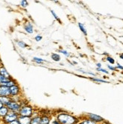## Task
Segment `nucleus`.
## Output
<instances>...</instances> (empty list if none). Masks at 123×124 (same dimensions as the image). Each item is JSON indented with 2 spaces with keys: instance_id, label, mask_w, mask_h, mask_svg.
I'll return each mask as SVG.
<instances>
[{
  "instance_id": "nucleus-1",
  "label": "nucleus",
  "mask_w": 123,
  "mask_h": 124,
  "mask_svg": "<svg viewBox=\"0 0 123 124\" xmlns=\"http://www.w3.org/2000/svg\"><path fill=\"white\" fill-rule=\"evenodd\" d=\"M56 120L61 124H76L79 121L76 116L68 113H59Z\"/></svg>"
},
{
  "instance_id": "nucleus-2",
  "label": "nucleus",
  "mask_w": 123,
  "mask_h": 124,
  "mask_svg": "<svg viewBox=\"0 0 123 124\" xmlns=\"http://www.w3.org/2000/svg\"><path fill=\"white\" fill-rule=\"evenodd\" d=\"M18 114H19V116L32 117L33 115V108L31 106L24 105V106L21 107Z\"/></svg>"
},
{
  "instance_id": "nucleus-3",
  "label": "nucleus",
  "mask_w": 123,
  "mask_h": 124,
  "mask_svg": "<svg viewBox=\"0 0 123 124\" xmlns=\"http://www.w3.org/2000/svg\"><path fill=\"white\" fill-rule=\"evenodd\" d=\"M18 117H19V114L18 113L9 111L8 114L2 119V123H4L5 124H9L10 123L18 120Z\"/></svg>"
},
{
  "instance_id": "nucleus-4",
  "label": "nucleus",
  "mask_w": 123,
  "mask_h": 124,
  "mask_svg": "<svg viewBox=\"0 0 123 124\" xmlns=\"http://www.w3.org/2000/svg\"><path fill=\"white\" fill-rule=\"evenodd\" d=\"M6 107L9 108V110L10 111H13V112H15V113L18 114L22 106H21L20 104L18 103V101L11 100L10 102L6 105Z\"/></svg>"
},
{
  "instance_id": "nucleus-5",
  "label": "nucleus",
  "mask_w": 123,
  "mask_h": 124,
  "mask_svg": "<svg viewBox=\"0 0 123 124\" xmlns=\"http://www.w3.org/2000/svg\"><path fill=\"white\" fill-rule=\"evenodd\" d=\"M0 96L11 97L10 88L5 86H0Z\"/></svg>"
},
{
  "instance_id": "nucleus-6",
  "label": "nucleus",
  "mask_w": 123,
  "mask_h": 124,
  "mask_svg": "<svg viewBox=\"0 0 123 124\" xmlns=\"http://www.w3.org/2000/svg\"><path fill=\"white\" fill-rule=\"evenodd\" d=\"M87 116H88V118L89 120H91L92 121H95L96 123L104 121V119L101 117V116H100L98 115H96L95 114H87Z\"/></svg>"
},
{
  "instance_id": "nucleus-7",
  "label": "nucleus",
  "mask_w": 123,
  "mask_h": 124,
  "mask_svg": "<svg viewBox=\"0 0 123 124\" xmlns=\"http://www.w3.org/2000/svg\"><path fill=\"white\" fill-rule=\"evenodd\" d=\"M20 87L18 85L15 84L14 86L10 87V93H11V96H17L20 93Z\"/></svg>"
},
{
  "instance_id": "nucleus-8",
  "label": "nucleus",
  "mask_w": 123,
  "mask_h": 124,
  "mask_svg": "<svg viewBox=\"0 0 123 124\" xmlns=\"http://www.w3.org/2000/svg\"><path fill=\"white\" fill-rule=\"evenodd\" d=\"M18 120L19 121L20 124H30L31 117H29V116H19V117H18Z\"/></svg>"
},
{
  "instance_id": "nucleus-9",
  "label": "nucleus",
  "mask_w": 123,
  "mask_h": 124,
  "mask_svg": "<svg viewBox=\"0 0 123 124\" xmlns=\"http://www.w3.org/2000/svg\"><path fill=\"white\" fill-rule=\"evenodd\" d=\"M0 75H1L2 76H3L4 78H8V79L11 78V76L9 74V72L7 71L5 68L4 66H2H2H0Z\"/></svg>"
},
{
  "instance_id": "nucleus-10",
  "label": "nucleus",
  "mask_w": 123,
  "mask_h": 124,
  "mask_svg": "<svg viewBox=\"0 0 123 124\" xmlns=\"http://www.w3.org/2000/svg\"><path fill=\"white\" fill-rule=\"evenodd\" d=\"M12 100L11 97H7V96H0V102H1L4 106H6L10 101Z\"/></svg>"
},
{
  "instance_id": "nucleus-11",
  "label": "nucleus",
  "mask_w": 123,
  "mask_h": 124,
  "mask_svg": "<svg viewBox=\"0 0 123 124\" xmlns=\"http://www.w3.org/2000/svg\"><path fill=\"white\" fill-rule=\"evenodd\" d=\"M9 112V108L6 106H3L1 109H0V118L3 119L5 116L8 114Z\"/></svg>"
},
{
  "instance_id": "nucleus-12",
  "label": "nucleus",
  "mask_w": 123,
  "mask_h": 124,
  "mask_svg": "<svg viewBox=\"0 0 123 124\" xmlns=\"http://www.w3.org/2000/svg\"><path fill=\"white\" fill-rule=\"evenodd\" d=\"M24 30L26 32L30 33V34H32L33 33V25L30 23V22H28L26 23L24 26Z\"/></svg>"
},
{
  "instance_id": "nucleus-13",
  "label": "nucleus",
  "mask_w": 123,
  "mask_h": 124,
  "mask_svg": "<svg viewBox=\"0 0 123 124\" xmlns=\"http://www.w3.org/2000/svg\"><path fill=\"white\" fill-rule=\"evenodd\" d=\"M41 118L42 116L39 115L37 116H34L33 117H31V122L30 124H40V121H41Z\"/></svg>"
},
{
  "instance_id": "nucleus-14",
  "label": "nucleus",
  "mask_w": 123,
  "mask_h": 124,
  "mask_svg": "<svg viewBox=\"0 0 123 124\" xmlns=\"http://www.w3.org/2000/svg\"><path fill=\"white\" fill-rule=\"evenodd\" d=\"M50 121H51L50 116L48 115H44V116H42L40 124H49Z\"/></svg>"
},
{
  "instance_id": "nucleus-15",
  "label": "nucleus",
  "mask_w": 123,
  "mask_h": 124,
  "mask_svg": "<svg viewBox=\"0 0 123 124\" xmlns=\"http://www.w3.org/2000/svg\"><path fill=\"white\" fill-rule=\"evenodd\" d=\"M52 59L55 62H60L61 61V56L57 54H52Z\"/></svg>"
},
{
  "instance_id": "nucleus-16",
  "label": "nucleus",
  "mask_w": 123,
  "mask_h": 124,
  "mask_svg": "<svg viewBox=\"0 0 123 124\" xmlns=\"http://www.w3.org/2000/svg\"><path fill=\"white\" fill-rule=\"evenodd\" d=\"M79 29H80V30L82 31V32L85 35H87V30H86V29L85 28L84 25L81 23H79Z\"/></svg>"
},
{
  "instance_id": "nucleus-17",
  "label": "nucleus",
  "mask_w": 123,
  "mask_h": 124,
  "mask_svg": "<svg viewBox=\"0 0 123 124\" xmlns=\"http://www.w3.org/2000/svg\"><path fill=\"white\" fill-rule=\"evenodd\" d=\"M79 124H97V123L95 121H92V120H89V119H86V120L82 121Z\"/></svg>"
},
{
  "instance_id": "nucleus-18",
  "label": "nucleus",
  "mask_w": 123,
  "mask_h": 124,
  "mask_svg": "<svg viewBox=\"0 0 123 124\" xmlns=\"http://www.w3.org/2000/svg\"><path fill=\"white\" fill-rule=\"evenodd\" d=\"M17 44H18V45L20 47H21V48H24V47H26L27 46L24 41H17Z\"/></svg>"
},
{
  "instance_id": "nucleus-19",
  "label": "nucleus",
  "mask_w": 123,
  "mask_h": 124,
  "mask_svg": "<svg viewBox=\"0 0 123 124\" xmlns=\"http://www.w3.org/2000/svg\"><path fill=\"white\" fill-rule=\"evenodd\" d=\"M33 61L35 62H37V63H42V62H44L45 60H42L41 59V58H38V57H34L33 58Z\"/></svg>"
},
{
  "instance_id": "nucleus-20",
  "label": "nucleus",
  "mask_w": 123,
  "mask_h": 124,
  "mask_svg": "<svg viewBox=\"0 0 123 124\" xmlns=\"http://www.w3.org/2000/svg\"><path fill=\"white\" fill-rule=\"evenodd\" d=\"M91 80L92 81H97V82H101V83H107V81H104V80H102V79H99V78H90Z\"/></svg>"
},
{
  "instance_id": "nucleus-21",
  "label": "nucleus",
  "mask_w": 123,
  "mask_h": 124,
  "mask_svg": "<svg viewBox=\"0 0 123 124\" xmlns=\"http://www.w3.org/2000/svg\"><path fill=\"white\" fill-rule=\"evenodd\" d=\"M59 52L61 53V54H63L64 56H66L67 57H69L70 56V54L68 51H67V50H60Z\"/></svg>"
},
{
  "instance_id": "nucleus-22",
  "label": "nucleus",
  "mask_w": 123,
  "mask_h": 124,
  "mask_svg": "<svg viewBox=\"0 0 123 124\" xmlns=\"http://www.w3.org/2000/svg\"><path fill=\"white\" fill-rule=\"evenodd\" d=\"M28 5V2L25 0H22V1L20 2V6L22 7V8H26V7Z\"/></svg>"
},
{
  "instance_id": "nucleus-23",
  "label": "nucleus",
  "mask_w": 123,
  "mask_h": 124,
  "mask_svg": "<svg viewBox=\"0 0 123 124\" xmlns=\"http://www.w3.org/2000/svg\"><path fill=\"white\" fill-rule=\"evenodd\" d=\"M51 13H52V15L54 16V17L55 18V20H58L59 22H60V23H61V20H60V18L58 17V16H57V14H55V12L53 11V10H51Z\"/></svg>"
},
{
  "instance_id": "nucleus-24",
  "label": "nucleus",
  "mask_w": 123,
  "mask_h": 124,
  "mask_svg": "<svg viewBox=\"0 0 123 124\" xmlns=\"http://www.w3.org/2000/svg\"><path fill=\"white\" fill-rule=\"evenodd\" d=\"M106 60L109 62L110 63H111V64H114L115 63V60H113V58H112L110 56H107L106 57Z\"/></svg>"
},
{
  "instance_id": "nucleus-25",
  "label": "nucleus",
  "mask_w": 123,
  "mask_h": 124,
  "mask_svg": "<svg viewBox=\"0 0 123 124\" xmlns=\"http://www.w3.org/2000/svg\"><path fill=\"white\" fill-rule=\"evenodd\" d=\"M42 37L41 35H36L35 37V40L36 41H40L41 40H42Z\"/></svg>"
},
{
  "instance_id": "nucleus-26",
  "label": "nucleus",
  "mask_w": 123,
  "mask_h": 124,
  "mask_svg": "<svg viewBox=\"0 0 123 124\" xmlns=\"http://www.w3.org/2000/svg\"><path fill=\"white\" fill-rule=\"evenodd\" d=\"M97 71H101V72H104V73H105V74H109V72H108L106 69H97Z\"/></svg>"
},
{
  "instance_id": "nucleus-27",
  "label": "nucleus",
  "mask_w": 123,
  "mask_h": 124,
  "mask_svg": "<svg viewBox=\"0 0 123 124\" xmlns=\"http://www.w3.org/2000/svg\"><path fill=\"white\" fill-rule=\"evenodd\" d=\"M107 67L109 68V69H110V70H112V71H115V67L112 66V65H107Z\"/></svg>"
},
{
  "instance_id": "nucleus-28",
  "label": "nucleus",
  "mask_w": 123,
  "mask_h": 124,
  "mask_svg": "<svg viewBox=\"0 0 123 124\" xmlns=\"http://www.w3.org/2000/svg\"><path fill=\"white\" fill-rule=\"evenodd\" d=\"M9 124H20V123H19V121L18 120H14V121L10 123Z\"/></svg>"
},
{
  "instance_id": "nucleus-29",
  "label": "nucleus",
  "mask_w": 123,
  "mask_h": 124,
  "mask_svg": "<svg viewBox=\"0 0 123 124\" xmlns=\"http://www.w3.org/2000/svg\"><path fill=\"white\" fill-rule=\"evenodd\" d=\"M116 68L117 69H122V70H123V66H122V65H120V64H117V65H116Z\"/></svg>"
},
{
  "instance_id": "nucleus-30",
  "label": "nucleus",
  "mask_w": 123,
  "mask_h": 124,
  "mask_svg": "<svg viewBox=\"0 0 123 124\" xmlns=\"http://www.w3.org/2000/svg\"><path fill=\"white\" fill-rule=\"evenodd\" d=\"M53 124H61L58 121H57V120H54L53 121Z\"/></svg>"
},
{
  "instance_id": "nucleus-31",
  "label": "nucleus",
  "mask_w": 123,
  "mask_h": 124,
  "mask_svg": "<svg viewBox=\"0 0 123 124\" xmlns=\"http://www.w3.org/2000/svg\"><path fill=\"white\" fill-rule=\"evenodd\" d=\"M97 69H100L101 68V64L100 63H97Z\"/></svg>"
},
{
  "instance_id": "nucleus-32",
  "label": "nucleus",
  "mask_w": 123,
  "mask_h": 124,
  "mask_svg": "<svg viewBox=\"0 0 123 124\" xmlns=\"http://www.w3.org/2000/svg\"><path fill=\"white\" fill-rule=\"evenodd\" d=\"M3 106H4V105H2V104L1 103V102H0V109H1V108H2L3 107Z\"/></svg>"
},
{
  "instance_id": "nucleus-33",
  "label": "nucleus",
  "mask_w": 123,
  "mask_h": 124,
  "mask_svg": "<svg viewBox=\"0 0 123 124\" xmlns=\"http://www.w3.org/2000/svg\"><path fill=\"white\" fill-rule=\"evenodd\" d=\"M120 58H121V59H122V60H123V54L120 55Z\"/></svg>"
},
{
  "instance_id": "nucleus-34",
  "label": "nucleus",
  "mask_w": 123,
  "mask_h": 124,
  "mask_svg": "<svg viewBox=\"0 0 123 124\" xmlns=\"http://www.w3.org/2000/svg\"><path fill=\"white\" fill-rule=\"evenodd\" d=\"M1 123H2V119L0 118V124H1Z\"/></svg>"
}]
</instances>
